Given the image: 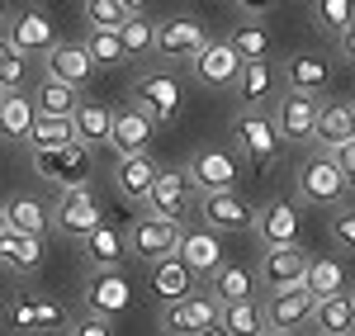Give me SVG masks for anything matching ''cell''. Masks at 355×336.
Here are the masks:
<instances>
[{"mask_svg": "<svg viewBox=\"0 0 355 336\" xmlns=\"http://www.w3.org/2000/svg\"><path fill=\"white\" fill-rule=\"evenodd\" d=\"M199 209H204V223H209V232H242V227L256 223L251 204H246L237 190H223V195H204V199H199Z\"/></svg>", "mask_w": 355, "mask_h": 336, "instance_id": "cell-20", "label": "cell"}, {"mask_svg": "<svg viewBox=\"0 0 355 336\" xmlns=\"http://www.w3.org/2000/svg\"><path fill=\"white\" fill-rule=\"evenodd\" d=\"M275 90H279V81H275L270 62H242V76H237V95L246 100V109H261L266 100H275Z\"/></svg>", "mask_w": 355, "mask_h": 336, "instance_id": "cell-33", "label": "cell"}, {"mask_svg": "<svg viewBox=\"0 0 355 336\" xmlns=\"http://www.w3.org/2000/svg\"><path fill=\"white\" fill-rule=\"evenodd\" d=\"M204 43H209V33H204V24L190 19V15L157 24V53L171 57V62H194V57L204 53Z\"/></svg>", "mask_w": 355, "mask_h": 336, "instance_id": "cell-11", "label": "cell"}, {"mask_svg": "<svg viewBox=\"0 0 355 336\" xmlns=\"http://www.w3.org/2000/svg\"><path fill=\"white\" fill-rule=\"evenodd\" d=\"M331 81V67L322 62V57H313V53H294L289 62H284V85L294 90V95H318V90H327Z\"/></svg>", "mask_w": 355, "mask_h": 336, "instance_id": "cell-24", "label": "cell"}, {"mask_svg": "<svg viewBox=\"0 0 355 336\" xmlns=\"http://www.w3.org/2000/svg\"><path fill=\"white\" fill-rule=\"evenodd\" d=\"M24 142L33 152H57V147H71L76 142V128H71V118H33Z\"/></svg>", "mask_w": 355, "mask_h": 336, "instance_id": "cell-36", "label": "cell"}, {"mask_svg": "<svg viewBox=\"0 0 355 336\" xmlns=\"http://www.w3.org/2000/svg\"><path fill=\"white\" fill-rule=\"evenodd\" d=\"M299 195L308 204H322V209H341L346 180H341L336 161H331V152H318V157H308L299 166Z\"/></svg>", "mask_w": 355, "mask_h": 336, "instance_id": "cell-5", "label": "cell"}, {"mask_svg": "<svg viewBox=\"0 0 355 336\" xmlns=\"http://www.w3.org/2000/svg\"><path fill=\"white\" fill-rule=\"evenodd\" d=\"M123 256H128V237H123L119 227L100 223L90 237H85V260H90V270H114Z\"/></svg>", "mask_w": 355, "mask_h": 336, "instance_id": "cell-29", "label": "cell"}, {"mask_svg": "<svg viewBox=\"0 0 355 336\" xmlns=\"http://www.w3.org/2000/svg\"><path fill=\"white\" fill-rule=\"evenodd\" d=\"M175 256H180V265H185L190 275H209V280H214V275L223 270V242H218V232H209V227L180 232Z\"/></svg>", "mask_w": 355, "mask_h": 336, "instance_id": "cell-14", "label": "cell"}, {"mask_svg": "<svg viewBox=\"0 0 355 336\" xmlns=\"http://www.w3.org/2000/svg\"><path fill=\"white\" fill-rule=\"evenodd\" d=\"M157 175H162V166L152 161V152H142V157H123L119 161V170H114V185H119V195L123 199H147V190L157 185Z\"/></svg>", "mask_w": 355, "mask_h": 336, "instance_id": "cell-26", "label": "cell"}, {"mask_svg": "<svg viewBox=\"0 0 355 336\" xmlns=\"http://www.w3.org/2000/svg\"><path fill=\"white\" fill-rule=\"evenodd\" d=\"M303 289L322 303V299H336V294H351V270L331 256H318L308 260V275H303Z\"/></svg>", "mask_w": 355, "mask_h": 336, "instance_id": "cell-25", "label": "cell"}, {"mask_svg": "<svg viewBox=\"0 0 355 336\" xmlns=\"http://www.w3.org/2000/svg\"><path fill=\"white\" fill-rule=\"evenodd\" d=\"M133 109H142L152 123H175L180 109H185L180 81L171 71H142L133 81Z\"/></svg>", "mask_w": 355, "mask_h": 336, "instance_id": "cell-2", "label": "cell"}, {"mask_svg": "<svg viewBox=\"0 0 355 336\" xmlns=\"http://www.w3.org/2000/svg\"><path fill=\"white\" fill-rule=\"evenodd\" d=\"M81 48L90 53L95 67H119V62H128L123 43H119V33H100V28H90V38H85Z\"/></svg>", "mask_w": 355, "mask_h": 336, "instance_id": "cell-43", "label": "cell"}, {"mask_svg": "<svg viewBox=\"0 0 355 336\" xmlns=\"http://www.w3.org/2000/svg\"><path fill=\"white\" fill-rule=\"evenodd\" d=\"M190 180L199 195H223V190H232L237 185V175H242V161H237V152L232 147H199L194 152L190 166Z\"/></svg>", "mask_w": 355, "mask_h": 336, "instance_id": "cell-4", "label": "cell"}, {"mask_svg": "<svg viewBox=\"0 0 355 336\" xmlns=\"http://www.w3.org/2000/svg\"><path fill=\"white\" fill-rule=\"evenodd\" d=\"M355 138V114L346 100H327V105H318V133L313 142L322 147V152H336L341 142Z\"/></svg>", "mask_w": 355, "mask_h": 336, "instance_id": "cell-23", "label": "cell"}, {"mask_svg": "<svg viewBox=\"0 0 355 336\" xmlns=\"http://www.w3.org/2000/svg\"><path fill=\"white\" fill-rule=\"evenodd\" d=\"M10 317H15V327H19V332H48V327H62V308L48 303V299L19 303V308H10Z\"/></svg>", "mask_w": 355, "mask_h": 336, "instance_id": "cell-38", "label": "cell"}, {"mask_svg": "<svg viewBox=\"0 0 355 336\" xmlns=\"http://www.w3.org/2000/svg\"><path fill=\"white\" fill-rule=\"evenodd\" d=\"M336 48H341V57H346V62H355V19L336 33Z\"/></svg>", "mask_w": 355, "mask_h": 336, "instance_id": "cell-48", "label": "cell"}, {"mask_svg": "<svg viewBox=\"0 0 355 336\" xmlns=\"http://www.w3.org/2000/svg\"><path fill=\"white\" fill-rule=\"evenodd\" d=\"M152 118L133 105H123V109H114V123H110V147L119 152V161L123 157H142L147 147H152Z\"/></svg>", "mask_w": 355, "mask_h": 336, "instance_id": "cell-16", "label": "cell"}, {"mask_svg": "<svg viewBox=\"0 0 355 336\" xmlns=\"http://www.w3.org/2000/svg\"><path fill=\"white\" fill-rule=\"evenodd\" d=\"M119 5H123L128 15H147V5H152V0H119Z\"/></svg>", "mask_w": 355, "mask_h": 336, "instance_id": "cell-50", "label": "cell"}, {"mask_svg": "<svg viewBox=\"0 0 355 336\" xmlns=\"http://www.w3.org/2000/svg\"><path fill=\"white\" fill-rule=\"evenodd\" d=\"M351 336H355V332H351Z\"/></svg>", "mask_w": 355, "mask_h": 336, "instance_id": "cell-58", "label": "cell"}, {"mask_svg": "<svg viewBox=\"0 0 355 336\" xmlns=\"http://www.w3.org/2000/svg\"><path fill=\"white\" fill-rule=\"evenodd\" d=\"M331 161H336V170H341L346 190H355V138H351V142H341V147L331 152Z\"/></svg>", "mask_w": 355, "mask_h": 336, "instance_id": "cell-47", "label": "cell"}, {"mask_svg": "<svg viewBox=\"0 0 355 336\" xmlns=\"http://www.w3.org/2000/svg\"><path fill=\"white\" fill-rule=\"evenodd\" d=\"M256 237L266 242V247H299V204H289V199H270L261 213H256Z\"/></svg>", "mask_w": 355, "mask_h": 336, "instance_id": "cell-12", "label": "cell"}, {"mask_svg": "<svg viewBox=\"0 0 355 336\" xmlns=\"http://www.w3.org/2000/svg\"><path fill=\"white\" fill-rule=\"evenodd\" d=\"M0 265L15 275H33L43 265V237H24V232H5L0 237Z\"/></svg>", "mask_w": 355, "mask_h": 336, "instance_id": "cell-28", "label": "cell"}, {"mask_svg": "<svg viewBox=\"0 0 355 336\" xmlns=\"http://www.w3.org/2000/svg\"><path fill=\"white\" fill-rule=\"evenodd\" d=\"M313 322H318V336H351L355 332V303H351V294L322 299L318 312H313Z\"/></svg>", "mask_w": 355, "mask_h": 336, "instance_id": "cell-34", "label": "cell"}, {"mask_svg": "<svg viewBox=\"0 0 355 336\" xmlns=\"http://www.w3.org/2000/svg\"><path fill=\"white\" fill-rule=\"evenodd\" d=\"M43 71H48V81H62V85H71V90H81L95 76V62H90V53H85L81 43H57L53 53H43Z\"/></svg>", "mask_w": 355, "mask_h": 336, "instance_id": "cell-19", "label": "cell"}, {"mask_svg": "<svg viewBox=\"0 0 355 336\" xmlns=\"http://www.w3.org/2000/svg\"><path fill=\"white\" fill-rule=\"evenodd\" d=\"M303 275H308V256H303V247H266V251H261V280H266L270 294L303 289Z\"/></svg>", "mask_w": 355, "mask_h": 336, "instance_id": "cell-10", "label": "cell"}, {"mask_svg": "<svg viewBox=\"0 0 355 336\" xmlns=\"http://www.w3.org/2000/svg\"><path fill=\"white\" fill-rule=\"evenodd\" d=\"M180 223H166V218H137L133 223V237H128V247H133L137 260H147V265H157L166 256H175L180 247Z\"/></svg>", "mask_w": 355, "mask_h": 336, "instance_id": "cell-9", "label": "cell"}, {"mask_svg": "<svg viewBox=\"0 0 355 336\" xmlns=\"http://www.w3.org/2000/svg\"><path fill=\"white\" fill-rule=\"evenodd\" d=\"M53 223L57 232H67V237H90L95 227H100V204H95V195H90V185L85 190H67L62 195V204L53 209Z\"/></svg>", "mask_w": 355, "mask_h": 336, "instance_id": "cell-17", "label": "cell"}, {"mask_svg": "<svg viewBox=\"0 0 355 336\" xmlns=\"http://www.w3.org/2000/svg\"><path fill=\"white\" fill-rule=\"evenodd\" d=\"M209 289H214L218 303H242V299H251V270H242V265H223Z\"/></svg>", "mask_w": 355, "mask_h": 336, "instance_id": "cell-40", "label": "cell"}, {"mask_svg": "<svg viewBox=\"0 0 355 336\" xmlns=\"http://www.w3.org/2000/svg\"><path fill=\"white\" fill-rule=\"evenodd\" d=\"M266 336H275V332H266Z\"/></svg>", "mask_w": 355, "mask_h": 336, "instance_id": "cell-56", "label": "cell"}, {"mask_svg": "<svg viewBox=\"0 0 355 336\" xmlns=\"http://www.w3.org/2000/svg\"><path fill=\"white\" fill-rule=\"evenodd\" d=\"M351 114H355V105H351Z\"/></svg>", "mask_w": 355, "mask_h": 336, "instance_id": "cell-57", "label": "cell"}, {"mask_svg": "<svg viewBox=\"0 0 355 336\" xmlns=\"http://www.w3.org/2000/svg\"><path fill=\"white\" fill-rule=\"evenodd\" d=\"M194 81L199 85H214V90H227V85H237V76H242V57L232 53V43L227 38H209L204 43V53L190 62Z\"/></svg>", "mask_w": 355, "mask_h": 336, "instance_id": "cell-8", "label": "cell"}, {"mask_svg": "<svg viewBox=\"0 0 355 336\" xmlns=\"http://www.w3.org/2000/svg\"><path fill=\"white\" fill-rule=\"evenodd\" d=\"M218 327L227 336H266V303L261 299H242V303H223Z\"/></svg>", "mask_w": 355, "mask_h": 336, "instance_id": "cell-30", "label": "cell"}, {"mask_svg": "<svg viewBox=\"0 0 355 336\" xmlns=\"http://www.w3.org/2000/svg\"><path fill=\"white\" fill-rule=\"evenodd\" d=\"M194 199H199V190H194L190 170L185 166H166L162 175H157V185L147 190V213L152 218H166V223H185L194 213Z\"/></svg>", "mask_w": 355, "mask_h": 336, "instance_id": "cell-1", "label": "cell"}, {"mask_svg": "<svg viewBox=\"0 0 355 336\" xmlns=\"http://www.w3.org/2000/svg\"><path fill=\"white\" fill-rule=\"evenodd\" d=\"M152 275H147V284H152V294H157V303H180V299H190L194 294V275L180 265V256H166V260H157V265H147Z\"/></svg>", "mask_w": 355, "mask_h": 336, "instance_id": "cell-22", "label": "cell"}, {"mask_svg": "<svg viewBox=\"0 0 355 336\" xmlns=\"http://www.w3.org/2000/svg\"><path fill=\"white\" fill-rule=\"evenodd\" d=\"M33 166H38V175L57 180L62 190H85V180H90V147L71 142V147H57V152H33Z\"/></svg>", "mask_w": 355, "mask_h": 336, "instance_id": "cell-7", "label": "cell"}, {"mask_svg": "<svg viewBox=\"0 0 355 336\" xmlns=\"http://www.w3.org/2000/svg\"><path fill=\"white\" fill-rule=\"evenodd\" d=\"M0 105H5V90H0Z\"/></svg>", "mask_w": 355, "mask_h": 336, "instance_id": "cell-54", "label": "cell"}, {"mask_svg": "<svg viewBox=\"0 0 355 336\" xmlns=\"http://www.w3.org/2000/svg\"><path fill=\"white\" fill-rule=\"evenodd\" d=\"M33 109H38V118H71V114L81 109V90L43 76L38 90H33Z\"/></svg>", "mask_w": 355, "mask_h": 336, "instance_id": "cell-32", "label": "cell"}, {"mask_svg": "<svg viewBox=\"0 0 355 336\" xmlns=\"http://www.w3.org/2000/svg\"><path fill=\"white\" fill-rule=\"evenodd\" d=\"M15 48L24 57H43L57 48V24L43 15V10H19L15 19H10V33H5Z\"/></svg>", "mask_w": 355, "mask_h": 336, "instance_id": "cell-15", "label": "cell"}, {"mask_svg": "<svg viewBox=\"0 0 355 336\" xmlns=\"http://www.w3.org/2000/svg\"><path fill=\"white\" fill-rule=\"evenodd\" d=\"M24 81H28V57L0 33V90L10 95V90H19Z\"/></svg>", "mask_w": 355, "mask_h": 336, "instance_id": "cell-41", "label": "cell"}, {"mask_svg": "<svg viewBox=\"0 0 355 336\" xmlns=\"http://www.w3.org/2000/svg\"><path fill=\"white\" fill-rule=\"evenodd\" d=\"M33 118H38V109H33V95H24V90H10V95H5V105H0V138H28Z\"/></svg>", "mask_w": 355, "mask_h": 336, "instance_id": "cell-35", "label": "cell"}, {"mask_svg": "<svg viewBox=\"0 0 355 336\" xmlns=\"http://www.w3.org/2000/svg\"><path fill=\"white\" fill-rule=\"evenodd\" d=\"M5 232H10V227H5V209H0V237H5Z\"/></svg>", "mask_w": 355, "mask_h": 336, "instance_id": "cell-53", "label": "cell"}, {"mask_svg": "<svg viewBox=\"0 0 355 336\" xmlns=\"http://www.w3.org/2000/svg\"><path fill=\"white\" fill-rule=\"evenodd\" d=\"M313 312H318V299L308 289H284V294H270L266 322H270L275 336H289V332H299V327H308Z\"/></svg>", "mask_w": 355, "mask_h": 336, "instance_id": "cell-13", "label": "cell"}, {"mask_svg": "<svg viewBox=\"0 0 355 336\" xmlns=\"http://www.w3.org/2000/svg\"><path fill=\"white\" fill-rule=\"evenodd\" d=\"M67 336H114V322L100 317V312H81V317L67 327Z\"/></svg>", "mask_w": 355, "mask_h": 336, "instance_id": "cell-45", "label": "cell"}, {"mask_svg": "<svg viewBox=\"0 0 355 336\" xmlns=\"http://www.w3.org/2000/svg\"><path fill=\"white\" fill-rule=\"evenodd\" d=\"M218 312H223V303L214 294H190V299L166 308L162 332L166 336H204L209 327H218Z\"/></svg>", "mask_w": 355, "mask_h": 336, "instance_id": "cell-6", "label": "cell"}, {"mask_svg": "<svg viewBox=\"0 0 355 336\" xmlns=\"http://www.w3.org/2000/svg\"><path fill=\"white\" fill-rule=\"evenodd\" d=\"M227 43H232V53L242 57V62H266V57H270V48H275V38L261 24H242L232 38H227Z\"/></svg>", "mask_w": 355, "mask_h": 336, "instance_id": "cell-39", "label": "cell"}, {"mask_svg": "<svg viewBox=\"0 0 355 336\" xmlns=\"http://www.w3.org/2000/svg\"><path fill=\"white\" fill-rule=\"evenodd\" d=\"M204 336H227V332H223V327H209V332H204Z\"/></svg>", "mask_w": 355, "mask_h": 336, "instance_id": "cell-52", "label": "cell"}, {"mask_svg": "<svg viewBox=\"0 0 355 336\" xmlns=\"http://www.w3.org/2000/svg\"><path fill=\"white\" fill-rule=\"evenodd\" d=\"M237 5H242L246 15H270V10L279 5V0H237Z\"/></svg>", "mask_w": 355, "mask_h": 336, "instance_id": "cell-49", "label": "cell"}, {"mask_svg": "<svg viewBox=\"0 0 355 336\" xmlns=\"http://www.w3.org/2000/svg\"><path fill=\"white\" fill-rule=\"evenodd\" d=\"M351 303H355V294H351Z\"/></svg>", "mask_w": 355, "mask_h": 336, "instance_id": "cell-55", "label": "cell"}, {"mask_svg": "<svg viewBox=\"0 0 355 336\" xmlns=\"http://www.w3.org/2000/svg\"><path fill=\"white\" fill-rule=\"evenodd\" d=\"M275 128H279V142H313V133H318V100L284 90L279 95V114H275Z\"/></svg>", "mask_w": 355, "mask_h": 336, "instance_id": "cell-18", "label": "cell"}, {"mask_svg": "<svg viewBox=\"0 0 355 336\" xmlns=\"http://www.w3.org/2000/svg\"><path fill=\"white\" fill-rule=\"evenodd\" d=\"M232 138L242 147V157L251 161L256 170H266L279 157V128H275V118L266 109H246L237 114V123H232Z\"/></svg>", "mask_w": 355, "mask_h": 336, "instance_id": "cell-3", "label": "cell"}, {"mask_svg": "<svg viewBox=\"0 0 355 336\" xmlns=\"http://www.w3.org/2000/svg\"><path fill=\"white\" fill-rule=\"evenodd\" d=\"M128 280L119 275V270H95L90 275V289H85V312H100V317H119V312H128Z\"/></svg>", "mask_w": 355, "mask_h": 336, "instance_id": "cell-21", "label": "cell"}, {"mask_svg": "<svg viewBox=\"0 0 355 336\" xmlns=\"http://www.w3.org/2000/svg\"><path fill=\"white\" fill-rule=\"evenodd\" d=\"M331 237H336L346 251H355V209H336V213H331Z\"/></svg>", "mask_w": 355, "mask_h": 336, "instance_id": "cell-46", "label": "cell"}, {"mask_svg": "<svg viewBox=\"0 0 355 336\" xmlns=\"http://www.w3.org/2000/svg\"><path fill=\"white\" fill-rule=\"evenodd\" d=\"M119 43H123V53H128V57L157 53V19H147V15H128V24L119 28Z\"/></svg>", "mask_w": 355, "mask_h": 336, "instance_id": "cell-37", "label": "cell"}, {"mask_svg": "<svg viewBox=\"0 0 355 336\" xmlns=\"http://www.w3.org/2000/svg\"><path fill=\"white\" fill-rule=\"evenodd\" d=\"M85 24L100 28V33H119L128 24V10L119 0H85Z\"/></svg>", "mask_w": 355, "mask_h": 336, "instance_id": "cell-42", "label": "cell"}, {"mask_svg": "<svg viewBox=\"0 0 355 336\" xmlns=\"http://www.w3.org/2000/svg\"><path fill=\"white\" fill-rule=\"evenodd\" d=\"M0 24H10V5L5 0H0Z\"/></svg>", "mask_w": 355, "mask_h": 336, "instance_id": "cell-51", "label": "cell"}, {"mask_svg": "<svg viewBox=\"0 0 355 336\" xmlns=\"http://www.w3.org/2000/svg\"><path fill=\"white\" fill-rule=\"evenodd\" d=\"M351 19H355V0H318V24L327 33H341Z\"/></svg>", "mask_w": 355, "mask_h": 336, "instance_id": "cell-44", "label": "cell"}, {"mask_svg": "<svg viewBox=\"0 0 355 336\" xmlns=\"http://www.w3.org/2000/svg\"><path fill=\"white\" fill-rule=\"evenodd\" d=\"M110 123H114V109L100 105V100H81V109L71 114V128H76V142H81V147L110 142Z\"/></svg>", "mask_w": 355, "mask_h": 336, "instance_id": "cell-31", "label": "cell"}, {"mask_svg": "<svg viewBox=\"0 0 355 336\" xmlns=\"http://www.w3.org/2000/svg\"><path fill=\"white\" fill-rule=\"evenodd\" d=\"M5 209V227L10 232H24V237H43L48 227H53V213H48V204L33 195H15L10 204H0Z\"/></svg>", "mask_w": 355, "mask_h": 336, "instance_id": "cell-27", "label": "cell"}]
</instances>
